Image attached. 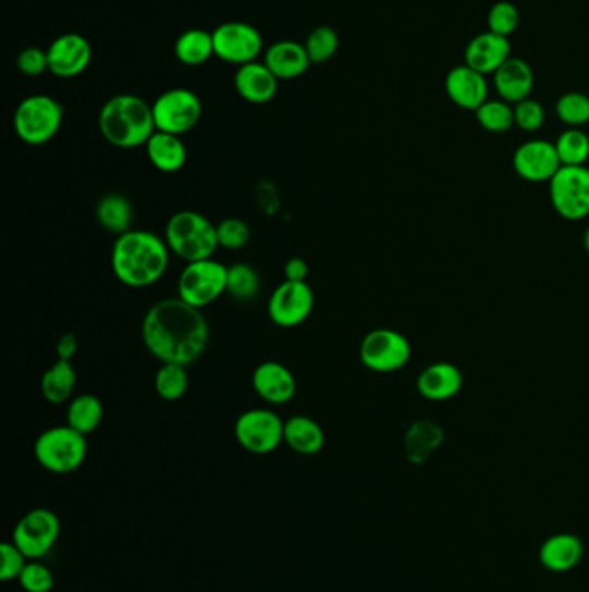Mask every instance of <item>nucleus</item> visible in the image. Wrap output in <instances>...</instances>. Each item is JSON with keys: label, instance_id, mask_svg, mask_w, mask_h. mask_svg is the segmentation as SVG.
<instances>
[{"label": "nucleus", "instance_id": "obj_1", "mask_svg": "<svg viewBox=\"0 0 589 592\" xmlns=\"http://www.w3.org/2000/svg\"><path fill=\"white\" fill-rule=\"evenodd\" d=\"M143 340L159 362L187 367L205 353L209 324L201 309L182 299L161 300L144 315Z\"/></svg>", "mask_w": 589, "mask_h": 592}, {"label": "nucleus", "instance_id": "obj_2", "mask_svg": "<svg viewBox=\"0 0 589 592\" xmlns=\"http://www.w3.org/2000/svg\"><path fill=\"white\" fill-rule=\"evenodd\" d=\"M170 249L158 234L132 229L118 235L111 250V267L122 285L143 290L163 278L170 264Z\"/></svg>", "mask_w": 589, "mask_h": 592}, {"label": "nucleus", "instance_id": "obj_3", "mask_svg": "<svg viewBox=\"0 0 589 592\" xmlns=\"http://www.w3.org/2000/svg\"><path fill=\"white\" fill-rule=\"evenodd\" d=\"M99 129L102 137L120 149L146 146L156 132L152 106L132 94L111 97L99 113Z\"/></svg>", "mask_w": 589, "mask_h": 592}, {"label": "nucleus", "instance_id": "obj_4", "mask_svg": "<svg viewBox=\"0 0 589 592\" xmlns=\"http://www.w3.org/2000/svg\"><path fill=\"white\" fill-rule=\"evenodd\" d=\"M164 241L173 255L184 262L213 258L217 252V226L199 212L182 210L168 220Z\"/></svg>", "mask_w": 589, "mask_h": 592}, {"label": "nucleus", "instance_id": "obj_5", "mask_svg": "<svg viewBox=\"0 0 589 592\" xmlns=\"http://www.w3.org/2000/svg\"><path fill=\"white\" fill-rule=\"evenodd\" d=\"M87 438L72 426H54L38 435L34 454L44 470L68 475L78 470L87 459Z\"/></svg>", "mask_w": 589, "mask_h": 592}, {"label": "nucleus", "instance_id": "obj_6", "mask_svg": "<svg viewBox=\"0 0 589 592\" xmlns=\"http://www.w3.org/2000/svg\"><path fill=\"white\" fill-rule=\"evenodd\" d=\"M64 108L51 96H29L14 113V131L28 146H42L58 135L63 125Z\"/></svg>", "mask_w": 589, "mask_h": 592}, {"label": "nucleus", "instance_id": "obj_7", "mask_svg": "<svg viewBox=\"0 0 589 592\" xmlns=\"http://www.w3.org/2000/svg\"><path fill=\"white\" fill-rule=\"evenodd\" d=\"M410 359V341L396 329H373L365 335L359 345V361L373 373H396L403 370Z\"/></svg>", "mask_w": 589, "mask_h": 592}, {"label": "nucleus", "instance_id": "obj_8", "mask_svg": "<svg viewBox=\"0 0 589 592\" xmlns=\"http://www.w3.org/2000/svg\"><path fill=\"white\" fill-rule=\"evenodd\" d=\"M225 265L213 258L188 262L179 278V299L196 309H205L226 293Z\"/></svg>", "mask_w": 589, "mask_h": 592}, {"label": "nucleus", "instance_id": "obj_9", "mask_svg": "<svg viewBox=\"0 0 589 592\" xmlns=\"http://www.w3.org/2000/svg\"><path fill=\"white\" fill-rule=\"evenodd\" d=\"M553 210L562 219L577 222L589 215L588 167H561L548 182Z\"/></svg>", "mask_w": 589, "mask_h": 592}, {"label": "nucleus", "instance_id": "obj_10", "mask_svg": "<svg viewBox=\"0 0 589 592\" xmlns=\"http://www.w3.org/2000/svg\"><path fill=\"white\" fill-rule=\"evenodd\" d=\"M284 423L270 409H249L235 421V438L247 452L267 456L284 444Z\"/></svg>", "mask_w": 589, "mask_h": 592}, {"label": "nucleus", "instance_id": "obj_11", "mask_svg": "<svg viewBox=\"0 0 589 592\" xmlns=\"http://www.w3.org/2000/svg\"><path fill=\"white\" fill-rule=\"evenodd\" d=\"M199 97L188 88H172L156 99L152 105L156 131L184 135L193 131L201 118Z\"/></svg>", "mask_w": 589, "mask_h": 592}, {"label": "nucleus", "instance_id": "obj_12", "mask_svg": "<svg viewBox=\"0 0 589 592\" xmlns=\"http://www.w3.org/2000/svg\"><path fill=\"white\" fill-rule=\"evenodd\" d=\"M61 535V521L51 509L37 508L26 512L14 527L13 542L28 559H40L54 547Z\"/></svg>", "mask_w": 589, "mask_h": 592}, {"label": "nucleus", "instance_id": "obj_13", "mask_svg": "<svg viewBox=\"0 0 589 592\" xmlns=\"http://www.w3.org/2000/svg\"><path fill=\"white\" fill-rule=\"evenodd\" d=\"M315 293L308 282L284 281L268 300V317L279 328H297L314 312Z\"/></svg>", "mask_w": 589, "mask_h": 592}, {"label": "nucleus", "instance_id": "obj_14", "mask_svg": "<svg viewBox=\"0 0 589 592\" xmlns=\"http://www.w3.org/2000/svg\"><path fill=\"white\" fill-rule=\"evenodd\" d=\"M213 34L214 56L225 63H253L263 52V37L249 23L231 22L218 26Z\"/></svg>", "mask_w": 589, "mask_h": 592}, {"label": "nucleus", "instance_id": "obj_15", "mask_svg": "<svg viewBox=\"0 0 589 592\" xmlns=\"http://www.w3.org/2000/svg\"><path fill=\"white\" fill-rule=\"evenodd\" d=\"M512 167L520 179L527 182H550L561 170V158L556 155L555 143L531 140L520 144L512 156Z\"/></svg>", "mask_w": 589, "mask_h": 592}, {"label": "nucleus", "instance_id": "obj_16", "mask_svg": "<svg viewBox=\"0 0 589 592\" xmlns=\"http://www.w3.org/2000/svg\"><path fill=\"white\" fill-rule=\"evenodd\" d=\"M49 72L59 78H73L84 73L93 59V47L79 34H66L56 38L47 49Z\"/></svg>", "mask_w": 589, "mask_h": 592}, {"label": "nucleus", "instance_id": "obj_17", "mask_svg": "<svg viewBox=\"0 0 589 592\" xmlns=\"http://www.w3.org/2000/svg\"><path fill=\"white\" fill-rule=\"evenodd\" d=\"M444 88L453 105L462 110L474 111L476 113L489 96V85L486 75L476 72L474 68L467 64H458L447 73L444 81Z\"/></svg>", "mask_w": 589, "mask_h": 592}, {"label": "nucleus", "instance_id": "obj_18", "mask_svg": "<svg viewBox=\"0 0 589 592\" xmlns=\"http://www.w3.org/2000/svg\"><path fill=\"white\" fill-rule=\"evenodd\" d=\"M253 388L265 402L282 406L294 399L297 383L287 366L281 362L267 361L256 366L253 373Z\"/></svg>", "mask_w": 589, "mask_h": 592}, {"label": "nucleus", "instance_id": "obj_19", "mask_svg": "<svg viewBox=\"0 0 589 592\" xmlns=\"http://www.w3.org/2000/svg\"><path fill=\"white\" fill-rule=\"evenodd\" d=\"M512 58L511 40L493 32L476 35L465 47V64L482 75H494Z\"/></svg>", "mask_w": 589, "mask_h": 592}, {"label": "nucleus", "instance_id": "obj_20", "mask_svg": "<svg viewBox=\"0 0 589 592\" xmlns=\"http://www.w3.org/2000/svg\"><path fill=\"white\" fill-rule=\"evenodd\" d=\"M464 373L452 362H434L418 374L417 390L424 399L444 402L461 394Z\"/></svg>", "mask_w": 589, "mask_h": 592}, {"label": "nucleus", "instance_id": "obj_21", "mask_svg": "<svg viewBox=\"0 0 589 592\" xmlns=\"http://www.w3.org/2000/svg\"><path fill=\"white\" fill-rule=\"evenodd\" d=\"M494 88L503 101L517 105L531 97L535 88V72L531 64L520 58H511L498 68L493 75Z\"/></svg>", "mask_w": 589, "mask_h": 592}, {"label": "nucleus", "instance_id": "obj_22", "mask_svg": "<svg viewBox=\"0 0 589 592\" xmlns=\"http://www.w3.org/2000/svg\"><path fill=\"white\" fill-rule=\"evenodd\" d=\"M234 84L238 96L251 105H267L279 90V78L270 72L267 64L258 61L238 67Z\"/></svg>", "mask_w": 589, "mask_h": 592}, {"label": "nucleus", "instance_id": "obj_23", "mask_svg": "<svg viewBox=\"0 0 589 592\" xmlns=\"http://www.w3.org/2000/svg\"><path fill=\"white\" fill-rule=\"evenodd\" d=\"M585 558V542L574 534H555L539 547V564L553 573L574 570Z\"/></svg>", "mask_w": 589, "mask_h": 592}, {"label": "nucleus", "instance_id": "obj_24", "mask_svg": "<svg viewBox=\"0 0 589 592\" xmlns=\"http://www.w3.org/2000/svg\"><path fill=\"white\" fill-rule=\"evenodd\" d=\"M444 430L432 420H417L408 426L403 440L405 456L412 464H424L443 446Z\"/></svg>", "mask_w": 589, "mask_h": 592}, {"label": "nucleus", "instance_id": "obj_25", "mask_svg": "<svg viewBox=\"0 0 589 592\" xmlns=\"http://www.w3.org/2000/svg\"><path fill=\"white\" fill-rule=\"evenodd\" d=\"M265 64L279 81H291L308 72L309 61L305 44L282 40L265 52Z\"/></svg>", "mask_w": 589, "mask_h": 592}, {"label": "nucleus", "instance_id": "obj_26", "mask_svg": "<svg viewBox=\"0 0 589 592\" xmlns=\"http://www.w3.org/2000/svg\"><path fill=\"white\" fill-rule=\"evenodd\" d=\"M147 158L159 172L173 173L184 169L187 147L180 135L156 131L146 144Z\"/></svg>", "mask_w": 589, "mask_h": 592}, {"label": "nucleus", "instance_id": "obj_27", "mask_svg": "<svg viewBox=\"0 0 589 592\" xmlns=\"http://www.w3.org/2000/svg\"><path fill=\"white\" fill-rule=\"evenodd\" d=\"M284 444L302 456H315L326 446V433L317 421L297 414L284 423Z\"/></svg>", "mask_w": 589, "mask_h": 592}, {"label": "nucleus", "instance_id": "obj_28", "mask_svg": "<svg viewBox=\"0 0 589 592\" xmlns=\"http://www.w3.org/2000/svg\"><path fill=\"white\" fill-rule=\"evenodd\" d=\"M96 219L106 232L118 238V235L132 231L134 208H132L128 197L123 194H105L97 203Z\"/></svg>", "mask_w": 589, "mask_h": 592}, {"label": "nucleus", "instance_id": "obj_29", "mask_svg": "<svg viewBox=\"0 0 589 592\" xmlns=\"http://www.w3.org/2000/svg\"><path fill=\"white\" fill-rule=\"evenodd\" d=\"M76 387V371L72 361H56L44 373L40 382L44 399L51 403H64L70 400Z\"/></svg>", "mask_w": 589, "mask_h": 592}, {"label": "nucleus", "instance_id": "obj_30", "mask_svg": "<svg viewBox=\"0 0 589 592\" xmlns=\"http://www.w3.org/2000/svg\"><path fill=\"white\" fill-rule=\"evenodd\" d=\"M105 418V408L96 395L82 394L70 402L66 411V424L87 437L88 433L96 432Z\"/></svg>", "mask_w": 589, "mask_h": 592}, {"label": "nucleus", "instance_id": "obj_31", "mask_svg": "<svg viewBox=\"0 0 589 592\" xmlns=\"http://www.w3.org/2000/svg\"><path fill=\"white\" fill-rule=\"evenodd\" d=\"M175 56L180 63L199 67L214 56L213 34L206 29H187L176 38Z\"/></svg>", "mask_w": 589, "mask_h": 592}, {"label": "nucleus", "instance_id": "obj_32", "mask_svg": "<svg viewBox=\"0 0 589 592\" xmlns=\"http://www.w3.org/2000/svg\"><path fill=\"white\" fill-rule=\"evenodd\" d=\"M562 167H585L589 160V135L581 129H567L555 141Z\"/></svg>", "mask_w": 589, "mask_h": 592}, {"label": "nucleus", "instance_id": "obj_33", "mask_svg": "<svg viewBox=\"0 0 589 592\" xmlns=\"http://www.w3.org/2000/svg\"><path fill=\"white\" fill-rule=\"evenodd\" d=\"M477 122L491 134H505L515 126L514 106L503 99H488L476 111Z\"/></svg>", "mask_w": 589, "mask_h": 592}, {"label": "nucleus", "instance_id": "obj_34", "mask_svg": "<svg viewBox=\"0 0 589 592\" xmlns=\"http://www.w3.org/2000/svg\"><path fill=\"white\" fill-rule=\"evenodd\" d=\"M226 293L238 302L256 299L259 293V276L251 265L238 262L226 269Z\"/></svg>", "mask_w": 589, "mask_h": 592}, {"label": "nucleus", "instance_id": "obj_35", "mask_svg": "<svg viewBox=\"0 0 589 592\" xmlns=\"http://www.w3.org/2000/svg\"><path fill=\"white\" fill-rule=\"evenodd\" d=\"M156 394L167 402L182 399L188 388V374L180 364H163L155 378Z\"/></svg>", "mask_w": 589, "mask_h": 592}, {"label": "nucleus", "instance_id": "obj_36", "mask_svg": "<svg viewBox=\"0 0 589 592\" xmlns=\"http://www.w3.org/2000/svg\"><path fill=\"white\" fill-rule=\"evenodd\" d=\"M555 113L568 129H581L589 123V96L582 93H565L559 97Z\"/></svg>", "mask_w": 589, "mask_h": 592}, {"label": "nucleus", "instance_id": "obj_37", "mask_svg": "<svg viewBox=\"0 0 589 592\" xmlns=\"http://www.w3.org/2000/svg\"><path fill=\"white\" fill-rule=\"evenodd\" d=\"M305 47L311 63H326L338 52V34L331 26H317L306 38Z\"/></svg>", "mask_w": 589, "mask_h": 592}, {"label": "nucleus", "instance_id": "obj_38", "mask_svg": "<svg viewBox=\"0 0 589 592\" xmlns=\"http://www.w3.org/2000/svg\"><path fill=\"white\" fill-rule=\"evenodd\" d=\"M518 23H520V13L517 5L508 0H500L489 9L488 29L493 34L508 38L518 28Z\"/></svg>", "mask_w": 589, "mask_h": 592}, {"label": "nucleus", "instance_id": "obj_39", "mask_svg": "<svg viewBox=\"0 0 589 592\" xmlns=\"http://www.w3.org/2000/svg\"><path fill=\"white\" fill-rule=\"evenodd\" d=\"M17 582L25 592H51L54 589L56 579L51 568H47L38 559H29Z\"/></svg>", "mask_w": 589, "mask_h": 592}, {"label": "nucleus", "instance_id": "obj_40", "mask_svg": "<svg viewBox=\"0 0 589 592\" xmlns=\"http://www.w3.org/2000/svg\"><path fill=\"white\" fill-rule=\"evenodd\" d=\"M217 238L218 246L225 250H241L251 240V231L244 220L231 217L218 223Z\"/></svg>", "mask_w": 589, "mask_h": 592}, {"label": "nucleus", "instance_id": "obj_41", "mask_svg": "<svg viewBox=\"0 0 589 592\" xmlns=\"http://www.w3.org/2000/svg\"><path fill=\"white\" fill-rule=\"evenodd\" d=\"M514 117L515 126H518L520 131L529 132V134L538 132L547 120L543 105L531 97L514 105Z\"/></svg>", "mask_w": 589, "mask_h": 592}, {"label": "nucleus", "instance_id": "obj_42", "mask_svg": "<svg viewBox=\"0 0 589 592\" xmlns=\"http://www.w3.org/2000/svg\"><path fill=\"white\" fill-rule=\"evenodd\" d=\"M29 559L23 555V551L14 542H4L0 546V580L11 582L20 579Z\"/></svg>", "mask_w": 589, "mask_h": 592}, {"label": "nucleus", "instance_id": "obj_43", "mask_svg": "<svg viewBox=\"0 0 589 592\" xmlns=\"http://www.w3.org/2000/svg\"><path fill=\"white\" fill-rule=\"evenodd\" d=\"M17 70L26 76L42 75L44 72H49V56L47 51L38 49V47H28L22 55L17 56Z\"/></svg>", "mask_w": 589, "mask_h": 592}, {"label": "nucleus", "instance_id": "obj_44", "mask_svg": "<svg viewBox=\"0 0 589 592\" xmlns=\"http://www.w3.org/2000/svg\"><path fill=\"white\" fill-rule=\"evenodd\" d=\"M78 352V340L73 333H64L63 337L59 338L56 343V353L59 361H72Z\"/></svg>", "mask_w": 589, "mask_h": 592}, {"label": "nucleus", "instance_id": "obj_45", "mask_svg": "<svg viewBox=\"0 0 589 592\" xmlns=\"http://www.w3.org/2000/svg\"><path fill=\"white\" fill-rule=\"evenodd\" d=\"M285 281L303 282L308 278V264L299 256L287 261L284 267Z\"/></svg>", "mask_w": 589, "mask_h": 592}, {"label": "nucleus", "instance_id": "obj_46", "mask_svg": "<svg viewBox=\"0 0 589 592\" xmlns=\"http://www.w3.org/2000/svg\"><path fill=\"white\" fill-rule=\"evenodd\" d=\"M582 244H585L586 252L589 253V227L585 231V235H582Z\"/></svg>", "mask_w": 589, "mask_h": 592}]
</instances>
